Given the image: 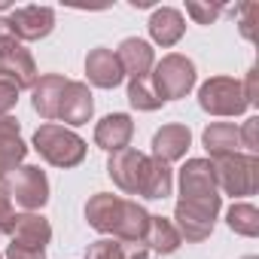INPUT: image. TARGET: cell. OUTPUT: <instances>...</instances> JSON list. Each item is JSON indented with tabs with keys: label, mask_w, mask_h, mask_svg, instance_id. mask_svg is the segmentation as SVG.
<instances>
[{
	"label": "cell",
	"mask_w": 259,
	"mask_h": 259,
	"mask_svg": "<svg viewBox=\"0 0 259 259\" xmlns=\"http://www.w3.org/2000/svg\"><path fill=\"white\" fill-rule=\"evenodd\" d=\"M85 220L101 235H113L119 241H138V244H144L150 229V213L138 201H128L110 192H98L89 198Z\"/></svg>",
	"instance_id": "6da1fadb"
},
{
	"label": "cell",
	"mask_w": 259,
	"mask_h": 259,
	"mask_svg": "<svg viewBox=\"0 0 259 259\" xmlns=\"http://www.w3.org/2000/svg\"><path fill=\"white\" fill-rule=\"evenodd\" d=\"M34 150L55 168H76L85 159V141L55 122H46L34 132Z\"/></svg>",
	"instance_id": "7a4b0ae2"
},
{
	"label": "cell",
	"mask_w": 259,
	"mask_h": 259,
	"mask_svg": "<svg viewBox=\"0 0 259 259\" xmlns=\"http://www.w3.org/2000/svg\"><path fill=\"white\" fill-rule=\"evenodd\" d=\"M213 177H217V189H223L232 198L253 195L259 189V159L244 153L213 159Z\"/></svg>",
	"instance_id": "3957f363"
},
{
	"label": "cell",
	"mask_w": 259,
	"mask_h": 259,
	"mask_svg": "<svg viewBox=\"0 0 259 259\" xmlns=\"http://www.w3.org/2000/svg\"><path fill=\"white\" fill-rule=\"evenodd\" d=\"M195 85V64L186 58V55H165L156 70H153V92L162 98V101H177V98H186Z\"/></svg>",
	"instance_id": "277c9868"
},
{
	"label": "cell",
	"mask_w": 259,
	"mask_h": 259,
	"mask_svg": "<svg viewBox=\"0 0 259 259\" xmlns=\"http://www.w3.org/2000/svg\"><path fill=\"white\" fill-rule=\"evenodd\" d=\"M180 201L183 204H207V207H220V189H217V177H213V162L207 159H189L180 168Z\"/></svg>",
	"instance_id": "5b68a950"
},
{
	"label": "cell",
	"mask_w": 259,
	"mask_h": 259,
	"mask_svg": "<svg viewBox=\"0 0 259 259\" xmlns=\"http://www.w3.org/2000/svg\"><path fill=\"white\" fill-rule=\"evenodd\" d=\"M198 104L210 116H241L250 107L241 92V82L232 76H210L198 89Z\"/></svg>",
	"instance_id": "8992f818"
},
{
	"label": "cell",
	"mask_w": 259,
	"mask_h": 259,
	"mask_svg": "<svg viewBox=\"0 0 259 259\" xmlns=\"http://www.w3.org/2000/svg\"><path fill=\"white\" fill-rule=\"evenodd\" d=\"M7 189H10V198L25 213H34V210H40L49 201V180H46V174L37 165H22L13 174V180L7 183Z\"/></svg>",
	"instance_id": "52a82bcc"
},
{
	"label": "cell",
	"mask_w": 259,
	"mask_h": 259,
	"mask_svg": "<svg viewBox=\"0 0 259 259\" xmlns=\"http://www.w3.org/2000/svg\"><path fill=\"white\" fill-rule=\"evenodd\" d=\"M0 79L13 82L19 92H22V89H34L37 79H40L37 64H34V55H31L19 40L0 46Z\"/></svg>",
	"instance_id": "ba28073f"
},
{
	"label": "cell",
	"mask_w": 259,
	"mask_h": 259,
	"mask_svg": "<svg viewBox=\"0 0 259 259\" xmlns=\"http://www.w3.org/2000/svg\"><path fill=\"white\" fill-rule=\"evenodd\" d=\"M144 168H147V156L125 147L119 153H110V162H107V174L110 180L128 192V195H141V186H144Z\"/></svg>",
	"instance_id": "9c48e42d"
},
{
	"label": "cell",
	"mask_w": 259,
	"mask_h": 259,
	"mask_svg": "<svg viewBox=\"0 0 259 259\" xmlns=\"http://www.w3.org/2000/svg\"><path fill=\"white\" fill-rule=\"evenodd\" d=\"M217 213H220V207H207V204H183V201H177L174 226H177L180 238L198 244V241L210 238V232H213V226H217Z\"/></svg>",
	"instance_id": "30bf717a"
},
{
	"label": "cell",
	"mask_w": 259,
	"mask_h": 259,
	"mask_svg": "<svg viewBox=\"0 0 259 259\" xmlns=\"http://www.w3.org/2000/svg\"><path fill=\"white\" fill-rule=\"evenodd\" d=\"M10 31L16 40H43L49 37V31L55 28V13L49 7H22V10H13L10 19H7Z\"/></svg>",
	"instance_id": "8fae6325"
},
{
	"label": "cell",
	"mask_w": 259,
	"mask_h": 259,
	"mask_svg": "<svg viewBox=\"0 0 259 259\" xmlns=\"http://www.w3.org/2000/svg\"><path fill=\"white\" fill-rule=\"evenodd\" d=\"M10 244L13 247H25V250H46V244L52 241V226L46 217L40 213H16V226L10 232Z\"/></svg>",
	"instance_id": "7c38bea8"
},
{
	"label": "cell",
	"mask_w": 259,
	"mask_h": 259,
	"mask_svg": "<svg viewBox=\"0 0 259 259\" xmlns=\"http://www.w3.org/2000/svg\"><path fill=\"white\" fill-rule=\"evenodd\" d=\"M132 135H135V122L128 113H110L95 125V144L107 153L125 150L132 144Z\"/></svg>",
	"instance_id": "4fadbf2b"
},
{
	"label": "cell",
	"mask_w": 259,
	"mask_h": 259,
	"mask_svg": "<svg viewBox=\"0 0 259 259\" xmlns=\"http://www.w3.org/2000/svg\"><path fill=\"white\" fill-rule=\"evenodd\" d=\"M85 76H89V82L98 85V89H116V85L125 79L116 52L107 49V46H98V49H92V52L85 55Z\"/></svg>",
	"instance_id": "5bb4252c"
},
{
	"label": "cell",
	"mask_w": 259,
	"mask_h": 259,
	"mask_svg": "<svg viewBox=\"0 0 259 259\" xmlns=\"http://www.w3.org/2000/svg\"><path fill=\"white\" fill-rule=\"evenodd\" d=\"M116 58H119V67L125 76L132 79H147V73L153 70L156 58H153V46L147 40H138V37H128L119 43L116 49Z\"/></svg>",
	"instance_id": "9a60e30c"
},
{
	"label": "cell",
	"mask_w": 259,
	"mask_h": 259,
	"mask_svg": "<svg viewBox=\"0 0 259 259\" xmlns=\"http://www.w3.org/2000/svg\"><path fill=\"white\" fill-rule=\"evenodd\" d=\"M189 144H192V135H189L186 125H162L153 135V159L171 165V162L186 156Z\"/></svg>",
	"instance_id": "2e32d148"
},
{
	"label": "cell",
	"mask_w": 259,
	"mask_h": 259,
	"mask_svg": "<svg viewBox=\"0 0 259 259\" xmlns=\"http://www.w3.org/2000/svg\"><path fill=\"white\" fill-rule=\"evenodd\" d=\"M95 113V101H92V92L85 82H67L64 89V98H61V107H58V119L67 122V125H85Z\"/></svg>",
	"instance_id": "e0dca14e"
},
{
	"label": "cell",
	"mask_w": 259,
	"mask_h": 259,
	"mask_svg": "<svg viewBox=\"0 0 259 259\" xmlns=\"http://www.w3.org/2000/svg\"><path fill=\"white\" fill-rule=\"evenodd\" d=\"M67 76L61 73H46L37 79V85L31 89L34 92V110L43 116V119H58V107H61V98H64V89H67Z\"/></svg>",
	"instance_id": "ac0fdd59"
},
{
	"label": "cell",
	"mask_w": 259,
	"mask_h": 259,
	"mask_svg": "<svg viewBox=\"0 0 259 259\" xmlns=\"http://www.w3.org/2000/svg\"><path fill=\"white\" fill-rule=\"evenodd\" d=\"M183 31H186V22H183L180 10H174V7H159L150 19V37L159 46H177Z\"/></svg>",
	"instance_id": "d6986e66"
},
{
	"label": "cell",
	"mask_w": 259,
	"mask_h": 259,
	"mask_svg": "<svg viewBox=\"0 0 259 259\" xmlns=\"http://www.w3.org/2000/svg\"><path fill=\"white\" fill-rule=\"evenodd\" d=\"M204 150L210 153V159H226V156H235L241 150V138H238V128L232 122H213L204 128Z\"/></svg>",
	"instance_id": "ffe728a7"
},
{
	"label": "cell",
	"mask_w": 259,
	"mask_h": 259,
	"mask_svg": "<svg viewBox=\"0 0 259 259\" xmlns=\"http://www.w3.org/2000/svg\"><path fill=\"white\" fill-rule=\"evenodd\" d=\"M85 259H150V250L138 241H119V238H101L89 244Z\"/></svg>",
	"instance_id": "44dd1931"
},
{
	"label": "cell",
	"mask_w": 259,
	"mask_h": 259,
	"mask_svg": "<svg viewBox=\"0 0 259 259\" xmlns=\"http://www.w3.org/2000/svg\"><path fill=\"white\" fill-rule=\"evenodd\" d=\"M174 189V174L165 162L147 156V168H144V186H141V195L144 198H168Z\"/></svg>",
	"instance_id": "7402d4cb"
},
{
	"label": "cell",
	"mask_w": 259,
	"mask_h": 259,
	"mask_svg": "<svg viewBox=\"0 0 259 259\" xmlns=\"http://www.w3.org/2000/svg\"><path fill=\"white\" fill-rule=\"evenodd\" d=\"M180 232H177V226L171 223V220H165V217H153L150 213V229H147V238H144V247L150 250H156V253H162V256H168V253H174L177 247H180Z\"/></svg>",
	"instance_id": "603a6c76"
},
{
	"label": "cell",
	"mask_w": 259,
	"mask_h": 259,
	"mask_svg": "<svg viewBox=\"0 0 259 259\" xmlns=\"http://www.w3.org/2000/svg\"><path fill=\"white\" fill-rule=\"evenodd\" d=\"M226 223H229V229L235 235H244V238H256L259 235V210L253 204H244V201L232 204L226 210Z\"/></svg>",
	"instance_id": "cb8c5ba5"
},
{
	"label": "cell",
	"mask_w": 259,
	"mask_h": 259,
	"mask_svg": "<svg viewBox=\"0 0 259 259\" xmlns=\"http://www.w3.org/2000/svg\"><path fill=\"white\" fill-rule=\"evenodd\" d=\"M28 156V147L22 138H13V141H0V183L10 171H16Z\"/></svg>",
	"instance_id": "d4e9b609"
},
{
	"label": "cell",
	"mask_w": 259,
	"mask_h": 259,
	"mask_svg": "<svg viewBox=\"0 0 259 259\" xmlns=\"http://www.w3.org/2000/svg\"><path fill=\"white\" fill-rule=\"evenodd\" d=\"M128 101H132L135 110H159L165 101L153 92V85L147 79H132L128 82Z\"/></svg>",
	"instance_id": "484cf974"
},
{
	"label": "cell",
	"mask_w": 259,
	"mask_h": 259,
	"mask_svg": "<svg viewBox=\"0 0 259 259\" xmlns=\"http://www.w3.org/2000/svg\"><path fill=\"white\" fill-rule=\"evenodd\" d=\"M16 226V210H13V198L7 183H0V235H10Z\"/></svg>",
	"instance_id": "4316f807"
},
{
	"label": "cell",
	"mask_w": 259,
	"mask_h": 259,
	"mask_svg": "<svg viewBox=\"0 0 259 259\" xmlns=\"http://www.w3.org/2000/svg\"><path fill=\"white\" fill-rule=\"evenodd\" d=\"M186 13H189L198 25H213L223 10H220L217 4H195V0H189V4H186Z\"/></svg>",
	"instance_id": "83f0119b"
},
{
	"label": "cell",
	"mask_w": 259,
	"mask_h": 259,
	"mask_svg": "<svg viewBox=\"0 0 259 259\" xmlns=\"http://www.w3.org/2000/svg\"><path fill=\"white\" fill-rule=\"evenodd\" d=\"M238 138H241V147L247 150V156H256V150H259V119L256 116L244 122V128L238 132Z\"/></svg>",
	"instance_id": "f1b7e54d"
},
{
	"label": "cell",
	"mask_w": 259,
	"mask_h": 259,
	"mask_svg": "<svg viewBox=\"0 0 259 259\" xmlns=\"http://www.w3.org/2000/svg\"><path fill=\"white\" fill-rule=\"evenodd\" d=\"M16 104H19V89L7 79H0V116H10Z\"/></svg>",
	"instance_id": "f546056e"
},
{
	"label": "cell",
	"mask_w": 259,
	"mask_h": 259,
	"mask_svg": "<svg viewBox=\"0 0 259 259\" xmlns=\"http://www.w3.org/2000/svg\"><path fill=\"white\" fill-rule=\"evenodd\" d=\"M19 132H22L19 119H13V116H0V141H13V138H19Z\"/></svg>",
	"instance_id": "4dcf8cb0"
},
{
	"label": "cell",
	"mask_w": 259,
	"mask_h": 259,
	"mask_svg": "<svg viewBox=\"0 0 259 259\" xmlns=\"http://www.w3.org/2000/svg\"><path fill=\"white\" fill-rule=\"evenodd\" d=\"M241 13H244L241 34H244L247 40H253V16H259V7H256V4H244V7H241Z\"/></svg>",
	"instance_id": "1f68e13d"
},
{
	"label": "cell",
	"mask_w": 259,
	"mask_h": 259,
	"mask_svg": "<svg viewBox=\"0 0 259 259\" xmlns=\"http://www.w3.org/2000/svg\"><path fill=\"white\" fill-rule=\"evenodd\" d=\"M256 76H259V73H256V67H253V70L247 73V82L241 85V92H244V98H247V104H250V107H256V104H259V89H256Z\"/></svg>",
	"instance_id": "d6a6232c"
},
{
	"label": "cell",
	"mask_w": 259,
	"mask_h": 259,
	"mask_svg": "<svg viewBox=\"0 0 259 259\" xmlns=\"http://www.w3.org/2000/svg\"><path fill=\"white\" fill-rule=\"evenodd\" d=\"M7 259H46V250H25V247H7Z\"/></svg>",
	"instance_id": "836d02e7"
},
{
	"label": "cell",
	"mask_w": 259,
	"mask_h": 259,
	"mask_svg": "<svg viewBox=\"0 0 259 259\" xmlns=\"http://www.w3.org/2000/svg\"><path fill=\"white\" fill-rule=\"evenodd\" d=\"M16 37H13V31H10V25H7V19H0V46H7V43H13Z\"/></svg>",
	"instance_id": "e575fe53"
},
{
	"label": "cell",
	"mask_w": 259,
	"mask_h": 259,
	"mask_svg": "<svg viewBox=\"0 0 259 259\" xmlns=\"http://www.w3.org/2000/svg\"><path fill=\"white\" fill-rule=\"evenodd\" d=\"M244 259H256V256H244Z\"/></svg>",
	"instance_id": "d590c367"
},
{
	"label": "cell",
	"mask_w": 259,
	"mask_h": 259,
	"mask_svg": "<svg viewBox=\"0 0 259 259\" xmlns=\"http://www.w3.org/2000/svg\"><path fill=\"white\" fill-rule=\"evenodd\" d=\"M0 259H4V256H0Z\"/></svg>",
	"instance_id": "8d00e7d4"
}]
</instances>
